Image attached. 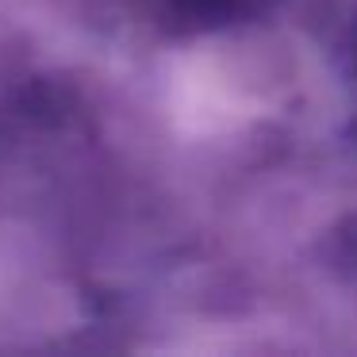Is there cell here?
<instances>
[{
    "mask_svg": "<svg viewBox=\"0 0 357 357\" xmlns=\"http://www.w3.org/2000/svg\"><path fill=\"white\" fill-rule=\"evenodd\" d=\"M169 4L204 20H242V16H254V12H265L277 0H169Z\"/></svg>",
    "mask_w": 357,
    "mask_h": 357,
    "instance_id": "1",
    "label": "cell"
}]
</instances>
